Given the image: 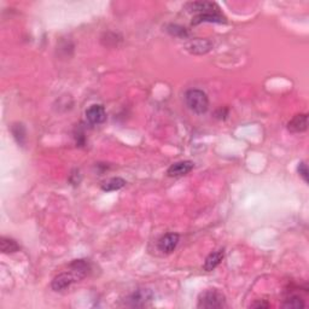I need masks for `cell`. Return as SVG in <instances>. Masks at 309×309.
Here are the masks:
<instances>
[{"label": "cell", "mask_w": 309, "mask_h": 309, "mask_svg": "<svg viewBox=\"0 0 309 309\" xmlns=\"http://www.w3.org/2000/svg\"><path fill=\"white\" fill-rule=\"evenodd\" d=\"M185 101L189 109L196 114H204L208 111L209 98L202 90L192 88L185 93Z\"/></svg>", "instance_id": "obj_1"}, {"label": "cell", "mask_w": 309, "mask_h": 309, "mask_svg": "<svg viewBox=\"0 0 309 309\" xmlns=\"http://www.w3.org/2000/svg\"><path fill=\"white\" fill-rule=\"evenodd\" d=\"M198 308L203 309H219L226 307V297L222 292L216 289H210L199 295L198 297Z\"/></svg>", "instance_id": "obj_2"}, {"label": "cell", "mask_w": 309, "mask_h": 309, "mask_svg": "<svg viewBox=\"0 0 309 309\" xmlns=\"http://www.w3.org/2000/svg\"><path fill=\"white\" fill-rule=\"evenodd\" d=\"M153 300L152 291L149 289H139L126 298V305L130 307H144Z\"/></svg>", "instance_id": "obj_3"}, {"label": "cell", "mask_w": 309, "mask_h": 309, "mask_svg": "<svg viewBox=\"0 0 309 309\" xmlns=\"http://www.w3.org/2000/svg\"><path fill=\"white\" fill-rule=\"evenodd\" d=\"M79 281V279L75 277L73 272H64L58 274L57 277L54 278V280L51 282V288L54 291H63L65 289L70 287L73 282Z\"/></svg>", "instance_id": "obj_4"}, {"label": "cell", "mask_w": 309, "mask_h": 309, "mask_svg": "<svg viewBox=\"0 0 309 309\" xmlns=\"http://www.w3.org/2000/svg\"><path fill=\"white\" fill-rule=\"evenodd\" d=\"M86 120L91 124H101L107 120V111L100 104H93L86 110Z\"/></svg>", "instance_id": "obj_5"}, {"label": "cell", "mask_w": 309, "mask_h": 309, "mask_svg": "<svg viewBox=\"0 0 309 309\" xmlns=\"http://www.w3.org/2000/svg\"><path fill=\"white\" fill-rule=\"evenodd\" d=\"M179 241L180 236L177 233H167V235L161 237L159 241V250L162 251L163 254H170L176 249Z\"/></svg>", "instance_id": "obj_6"}, {"label": "cell", "mask_w": 309, "mask_h": 309, "mask_svg": "<svg viewBox=\"0 0 309 309\" xmlns=\"http://www.w3.org/2000/svg\"><path fill=\"white\" fill-rule=\"evenodd\" d=\"M195 167V163L191 161H180V162L173 163L167 170V174L170 177H176V176H183L189 174Z\"/></svg>", "instance_id": "obj_7"}, {"label": "cell", "mask_w": 309, "mask_h": 309, "mask_svg": "<svg viewBox=\"0 0 309 309\" xmlns=\"http://www.w3.org/2000/svg\"><path fill=\"white\" fill-rule=\"evenodd\" d=\"M69 271L73 272L74 274L76 275L79 281H80L88 275V273L91 271V265L90 262H88V260H74V261L69 265Z\"/></svg>", "instance_id": "obj_8"}, {"label": "cell", "mask_w": 309, "mask_h": 309, "mask_svg": "<svg viewBox=\"0 0 309 309\" xmlns=\"http://www.w3.org/2000/svg\"><path fill=\"white\" fill-rule=\"evenodd\" d=\"M308 128V115L298 114L289 121L288 130L292 133H302Z\"/></svg>", "instance_id": "obj_9"}, {"label": "cell", "mask_w": 309, "mask_h": 309, "mask_svg": "<svg viewBox=\"0 0 309 309\" xmlns=\"http://www.w3.org/2000/svg\"><path fill=\"white\" fill-rule=\"evenodd\" d=\"M202 22L210 23H226V17L223 16L220 10L212 12H204V14H198L192 19V24H199Z\"/></svg>", "instance_id": "obj_10"}, {"label": "cell", "mask_w": 309, "mask_h": 309, "mask_svg": "<svg viewBox=\"0 0 309 309\" xmlns=\"http://www.w3.org/2000/svg\"><path fill=\"white\" fill-rule=\"evenodd\" d=\"M225 258V250L223 249H220V250L213 251L212 254H209L207 256L204 265H203V269L207 272H212L218 266L221 264V261Z\"/></svg>", "instance_id": "obj_11"}, {"label": "cell", "mask_w": 309, "mask_h": 309, "mask_svg": "<svg viewBox=\"0 0 309 309\" xmlns=\"http://www.w3.org/2000/svg\"><path fill=\"white\" fill-rule=\"evenodd\" d=\"M187 10L192 12H197V14H204V12H212V11H218L219 6L215 3L210 2H195V3H189L186 5Z\"/></svg>", "instance_id": "obj_12"}, {"label": "cell", "mask_w": 309, "mask_h": 309, "mask_svg": "<svg viewBox=\"0 0 309 309\" xmlns=\"http://www.w3.org/2000/svg\"><path fill=\"white\" fill-rule=\"evenodd\" d=\"M212 42L209 40H203V39H196V40L190 41L187 44V50H189L191 54L195 55H202V54H207L210 48H212Z\"/></svg>", "instance_id": "obj_13"}, {"label": "cell", "mask_w": 309, "mask_h": 309, "mask_svg": "<svg viewBox=\"0 0 309 309\" xmlns=\"http://www.w3.org/2000/svg\"><path fill=\"white\" fill-rule=\"evenodd\" d=\"M126 185V180L122 179V177H111V179L108 180L101 184V190L105 192H113V191H117V190L122 189V187Z\"/></svg>", "instance_id": "obj_14"}, {"label": "cell", "mask_w": 309, "mask_h": 309, "mask_svg": "<svg viewBox=\"0 0 309 309\" xmlns=\"http://www.w3.org/2000/svg\"><path fill=\"white\" fill-rule=\"evenodd\" d=\"M0 249L4 254H14V252L19 250V245L15 239L9 238V237H2L0 238Z\"/></svg>", "instance_id": "obj_15"}, {"label": "cell", "mask_w": 309, "mask_h": 309, "mask_svg": "<svg viewBox=\"0 0 309 309\" xmlns=\"http://www.w3.org/2000/svg\"><path fill=\"white\" fill-rule=\"evenodd\" d=\"M282 307L284 308H303L305 307L304 302L298 295H290L288 296L287 298L284 300V303H282Z\"/></svg>", "instance_id": "obj_16"}, {"label": "cell", "mask_w": 309, "mask_h": 309, "mask_svg": "<svg viewBox=\"0 0 309 309\" xmlns=\"http://www.w3.org/2000/svg\"><path fill=\"white\" fill-rule=\"evenodd\" d=\"M297 172L300 174V176L304 180V183H308V177H309V172H308V167L305 162H300L297 166Z\"/></svg>", "instance_id": "obj_17"}, {"label": "cell", "mask_w": 309, "mask_h": 309, "mask_svg": "<svg viewBox=\"0 0 309 309\" xmlns=\"http://www.w3.org/2000/svg\"><path fill=\"white\" fill-rule=\"evenodd\" d=\"M250 307L252 308H269L271 307V304L267 303V302L265 301H256L255 303H252Z\"/></svg>", "instance_id": "obj_18"}]
</instances>
